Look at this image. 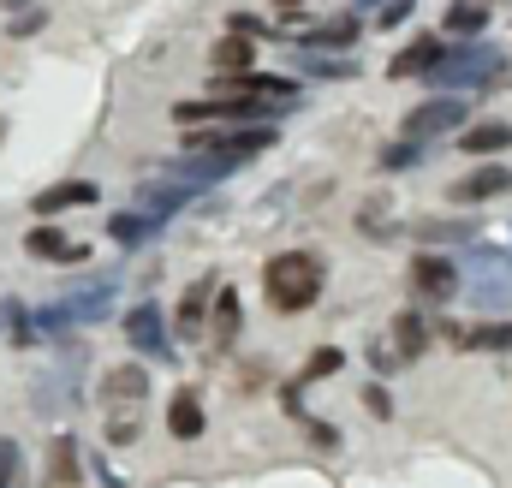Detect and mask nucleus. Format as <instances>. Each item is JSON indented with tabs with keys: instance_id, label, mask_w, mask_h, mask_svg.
<instances>
[{
	"instance_id": "4be33fe9",
	"label": "nucleus",
	"mask_w": 512,
	"mask_h": 488,
	"mask_svg": "<svg viewBox=\"0 0 512 488\" xmlns=\"http://www.w3.org/2000/svg\"><path fill=\"white\" fill-rule=\"evenodd\" d=\"M215 340H221V346L239 340V292H233V286L215 292Z\"/></svg>"
},
{
	"instance_id": "0eeeda50",
	"label": "nucleus",
	"mask_w": 512,
	"mask_h": 488,
	"mask_svg": "<svg viewBox=\"0 0 512 488\" xmlns=\"http://www.w3.org/2000/svg\"><path fill=\"white\" fill-rule=\"evenodd\" d=\"M358 30H364V24H352V18H334V24H310V30H304V18H292V24H286L280 36L304 42V54H316V48H346V54H352Z\"/></svg>"
},
{
	"instance_id": "c756f323",
	"label": "nucleus",
	"mask_w": 512,
	"mask_h": 488,
	"mask_svg": "<svg viewBox=\"0 0 512 488\" xmlns=\"http://www.w3.org/2000/svg\"><path fill=\"white\" fill-rule=\"evenodd\" d=\"M108 441H114V447L137 441V411H131V417H114V423H108Z\"/></svg>"
},
{
	"instance_id": "6ab92c4d",
	"label": "nucleus",
	"mask_w": 512,
	"mask_h": 488,
	"mask_svg": "<svg viewBox=\"0 0 512 488\" xmlns=\"http://www.w3.org/2000/svg\"><path fill=\"white\" fill-rule=\"evenodd\" d=\"M465 352H512V322H477L459 334Z\"/></svg>"
},
{
	"instance_id": "72a5a7b5",
	"label": "nucleus",
	"mask_w": 512,
	"mask_h": 488,
	"mask_svg": "<svg viewBox=\"0 0 512 488\" xmlns=\"http://www.w3.org/2000/svg\"><path fill=\"white\" fill-rule=\"evenodd\" d=\"M483 6H489V0H483Z\"/></svg>"
},
{
	"instance_id": "dca6fc26",
	"label": "nucleus",
	"mask_w": 512,
	"mask_h": 488,
	"mask_svg": "<svg viewBox=\"0 0 512 488\" xmlns=\"http://www.w3.org/2000/svg\"><path fill=\"white\" fill-rule=\"evenodd\" d=\"M209 60H215V72H221V78L256 72V48H251V36H233V30H227V36L215 42V54H209Z\"/></svg>"
},
{
	"instance_id": "473e14b6",
	"label": "nucleus",
	"mask_w": 512,
	"mask_h": 488,
	"mask_svg": "<svg viewBox=\"0 0 512 488\" xmlns=\"http://www.w3.org/2000/svg\"><path fill=\"white\" fill-rule=\"evenodd\" d=\"M274 6H304V0H274Z\"/></svg>"
},
{
	"instance_id": "39448f33",
	"label": "nucleus",
	"mask_w": 512,
	"mask_h": 488,
	"mask_svg": "<svg viewBox=\"0 0 512 488\" xmlns=\"http://www.w3.org/2000/svg\"><path fill=\"white\" fill-rule=\"evenodd\" d=\"M459 120H465V102H459V96H435V102H423V108L405 114V137H411V143H429V137L453 131Z\"/></svg>"
},
{
	"instance_id": "20e7f679",
	"label": "nucleus",
	"mask_w": 512,
	"mask_h": 488,
	"mask_svg": "<svg viewBox=\"0 0 512 488\" xmlns=\"http://www.w3.org/2000/svg\"><path fill=\"white\" fill-rule=\"evenodd\" d=\"M411 292H417L423 304H447V298L459 292V268H453L447 256L423 250V256H411Z\"/></svg>"
},
{
	"instance_id": "f3484780",
	"label": "nucleus",
	"mask_w": 512,
	"mask_h": 488,
	"mask_svg": "<svg viewBox=\"0 0 512 488\" xmlns=\"http://www.w3.org/2000/svg\"><path fill=\"white\" fill-rule=\"evenodd\" d=\"M483 24H489V6H483V0H453V6L441 12V30H447V36H483Z\"/></svg>"
},
{
	"instance_id": "a878e982",
	"label": "nucleus",
	"mask_w": 512,
	"mask_h": 488,
	"mask_svg": "<svg viewBox=\"0 0 512 488\" xmlns=\"http://www.w3.org/2000/svg\"><path fill=\"white\" fill-rule=\"evenodd\" d=\"M0 488H24V459L12 441H0Z\"/></svg>"
},
{
	"instance_id": "393cba45",
	"label": "nucleus",
	"mask_w": 512,
	"mask_h": 488,
	"mask_svg": "<svg viewBox=\"0 0 512 488\" xmlns=\"http://www.w3.org/2000/svg\"><path fill=\"white\" fill-rule=\"evenodd\" d=\"M298 66L316 72V78H352V72H358L352 60H334V54H298Z\"/></svg>"
},
{
	"instance_id": "4468645a",
	"label": "nucleus",
	"mask_w": 512,
	"mask_h": 488,
	"mask_svg": "<svg viewBox=\"0 0 512 488\" xmlns=\"http://www.w3.org/2000/svg\"><path fill=\"white\" fill-rule=\"evenodd\" d=\"M30 256H48V262H90V244H72L60 227H30Z\"/></svg>"
},
{
	"instance_id": "ddd939ff",
	"label": "nucleus",
	"mask_w": 512,
	"mask_h": 488,
	"mask_svg": "<svg viewBox=\"0 0 512 488\" xmlns=\"http://www.w3.org/2000/svg\"><path fill=\"white\" fill-rule=\"evenodd\" d=\"M423 352H429V322H423L417 310H399V316H393V358L411 364V358H423Z\"/></svg>"
},
{
	"instance_id": "412c9836",
	"label": "nucleus",
	"mask_w": 512,
	"mask_h": 488,
	"mask_svg": "<svg viewBox=\"0 0 512 488\" xmlns=\"http://www.w3.org/2000/svg\"><path fill=\"white\" fill-rule=\"evenodd\" d=\"M155 227H161V221H155L149 209H137V215L126 209V215H114V221H108V233H114V239L126 244V250H131V244H143L149 233H155Z\"/></svg>"
},
{
	"instance_id": "9d476101",
	"label": "nucleus",
	"mask_w": 512,
	"mask_h": 488,
	"mask_svg": "<svg viewBox=\"0 0 512 488\" xmlns=\"http://www.w3.org/2000/svg\"><path fill=\"white\" fill-rule=\"evenodd\" d=\"M42 477H48V488H84V465H78V441H72V435H54V441H48Z\"/></svg>"
},
{
	"instance_id": "2eb2a0df",
	"label": "nucleus",
	"mask_w": 512,
	"mask_h": 488,
	"mask_svg": "<svg viewBox=\"0 0 512 488\" xmlns=\"http://www.w3.org/2000/svg\"><path fill=\"white\" fill-rule=\"evenodd\" d=\"M459 149H465V155H501V149H512V125H507V120H477V125H465Z\"/></svg>"
},
{
	"instance_id": "aec40b11",
	"label": "nucleus",
	"mask_w": 512,
	"mask_h": 488,
	"mask_svg": "<svg viewBox=\"0 0 512 488\" xmlns=\"http://www.w3.org/2000/svg\"><path fill=\"white\" fill-rule=\"evenodd\" d=\"M221 286L215 280H197L191 292H185V304H179V334H197L203 328V316H209V298H215Z\"/></svg>"
},
{
	"instance_id": "f03ea898",
	"label": "nucleus",
	"mask_w": 512,
	"mask_h": 488,
	"mask_svg": "<svg viewBox=\"0 0 512 488\" xmlns=\"http://www.w3.org/2000/svg\"><path fill=\"white\" fill-rule=\"evenodd\" d=\"M435 90H453V84H507V60L501 48H459V54H441V66L429 72Z\"/></svg>"
},
{
	"instance_id": "7c9ffc66",
	"label": "nucleus",
	"mask_w": 512,
	"mask_h": 488,
	"mask_svg": "<svg viewBox=\"0 0 512 488\" xmlns=\"http://www.w3.org/2000/svg\"><path fill=\"white\" fill-rule=\"evenodd\" d=\"M411 6H417V0H387L376 24H382V30H393V24H405V18H411Z\"/></svg>"
},
{
	"instance_id": "2f4dec72",
	"label": "nucleus",
	"mask_w": 512,
	"mask_h": 488,
	"mask_svg": "<svg viewBox=\"0 0 512 488\" xmlns=\"http://www.w3.org/2000/svg\"><path fill=\"white\" fill-rule=\"evenodd\" d=\"M310 441H316V447H340V435H334L328 423H310Z\"/></svg>"
},
{
	"instance_id": "c85d7f7f",
	"label": "nucleus",
	"mask_w": 512,
	"mask_h": 488,
	"mask_svg": "<svg viewBox=\"0 0 512 488\" xmlns=\"http://www.w3.org/2000/svg\"><path fill=\"white\" fill-rule=\"evenodd\" d=\"M364 405H370V417H393V399H387L382 381H370V387H364Z\"/></svg>"
},
{
	"instance_id": "423d86ee",
	"label": "nucleus",
	"mask_w": 512,
	"mask_h": 488,
	"mask_svg": "<svg viewBox=\"0 0 512 488\" xmlns=\"http://www.w3.org/2000/svg\"><path fill=\"white\" fill-rule=\"evenodd\" d=\"M126 340H131V352H143V358H167L173 352L167 346V322H161L155 304H131L126 310Z\"/></svg>"
},
{
	"instance_id": "5701e85b",
	"label": "nucleus",
	"mask_w": 512,
	"mask_h": 488,
	"mask_svg": "<svg viewBox=\"0 0 512 488\" xmlns=\"http://www.w3.org/2000/svg\"><path fill=\"white\" fill-rule=\"evenodd\" d=\"M417 239L423 244H465V239H477V227L471 221H417Z\"/></svg>"
},
{
	"instance_id": "b1692460",
	"label": "nucleus",
	"mask_w": 512,
	"mask_h": 488,
	"mask_svg": "<svg viewBox=\"0 0 512 488\" xmlns=\"http://www.w3.org/2000/svg\"><path fill=\"white\" fill-rule=\"evenodd\" d=\"M340 364H346V352H340V346H316V352H310V364H304V375H298L292 387H304V381H322V375H334Z\"/></svg>"
},
{
	"instance_id": "cd10ccee",
	"label": "nucleus",
	"mask_w": 512,
	"mask_h": 488,
	"mask_svg": "<svg viewBox=\"0 0 512 488\" xmlns=\"http://www.w3.org/2000/svg\"><path fill=\"white\" fill-rule=\"evenodd\" d=\"M36 24H42V6H12V24H6V30H12V36H30Z\"/></svg>"
},
{
	"instance_id": "bb28decb",
	"label": "nucleus",
	"mask_w": 512,
	"mask_h": 488,
	"mask_svg": "<svg viewBox=\"0 0 512 488\" xmlns=\"http://www.w3.org/2000/svg\"><path fill=\"white\" fill-rule=\"evenodd\" d=\"M417 155H423V143H411V137H405V143H387V149H382V167H387V173H399V167H411Z\"/></svg>"
},
{
	"instance_id": "6e6552de",
	"label": "nucleus",
	"mask_w": 512,
	"mask_h": 488,
	"mask_svg": "<svg viewBox=\"0 0 512 488\" xmlns=\"http://www.w3.org/2000/svg\"><path fill=\"white\" fill-rule=\"evenodd\" d=\"M441 36H417V42H405L393 60H387V78H429L435 66H441Z\"/></svg>"
},
{
	"instance_id": "a211bd4d",
	"label": "nucleus",
	"mask_w": 512,
	"mask_h": 488,
	"mask_svg": "<svg viewBox=\"0 0 512 488\" xmlns=\"http://www.w3.org/2000/svg\"><path fill=\"white\" fill-rule=\"evenodd\" d=\"M167 429H173L179 441H197V435H203V399H197V393H173V405H167Z\"/></svg>"
},
{
	"instance_id": "f257e3e1",
	"label": "nucleus",
	"mask_w": 512,
	"mask_h": 488,
	"mask_svg": "<svg viewBox=\"0 0 512 488\" xmlns=\"http://www.w3.org/2000/svg\"><path fill=\"white\" fill-rule=\"evenodd\" d=\"M262 292H268V304L280 316H298V310H310L322 298V262L310 250H286V256H274L262 268Z\"/></svg>"
},
{
	"instance_id": "f8f14e48",
	"label": "nucleus",
	"mask_w": 512,
	"mask_h": 488,
	"mask_svg": "<svg viewBox=\"0 0 512 488\" xmlns=\"http://www.w3.org/2000/svg\"><path fill=\"white\" fill-rule=\"evenodd\" d=\"M84 203H96V185L90 179H60L36 197V215H66V209H84Z\"/></svg>"
},
{
	"instance_id": "7ed1b4c3",
	"label": "nucleus",
	"mask_w": 512,
	"mask_h": 488,
	"mask_svg": "<svg viewBox=\"0 0 512 488\" xmlns=\"http://www.w3.org/2000/svg\"><path fill=\"white\" fill-rule=\"evenodd\" d=\"M262 149H274V125H227V131H197L191 137V155H215L227 167L251 161Z\"/></svg>"
},
{
	"instance_id": "9b49d317",
	"label": "nucleus",
	"mask_w": 512,
	"mask_h": 488,
	"mask_svg": "<svg viewBox=\"0 0 512 488\" xmlns=\"http://www.w3.org/2000/svg\"><path fill=\"white\" fill-rule=\"evenodd\" d=\"M149 393V375L137 364H120V369H108V381H102V405L108 411H126V405H137Z\"/></svg>"
},
{
	"instance_id": "1a4fd4ad",
	"label": "nucleus",
	"mask_w": 512,
	"mask_h": 488,
	"mask_svg": "<svg viewBox=\"0 0 512 488\" xmlns=\"http://www.w3.org/2000/svg\"><path fill=\"white\" fill-rule=\"evenodd\" d=\"M512 191V167H471L465 179H453V203H489Z\"/></svg>"
}]
</instances>
